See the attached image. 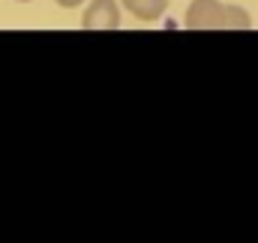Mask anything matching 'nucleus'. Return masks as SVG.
Masks as SVG:
<instances>
[{
  "label": "nucleus",
  "mask_w": 258,
  "mask_h": 243,
  "mask_svg": "<svg viewBox=\"0 0 258 243\" xmlns=\"http://www.w3.org/2000/svg\"><path fill=\"white\" fill-rule=\"evenodd\" d=\"M183 24L189 30H249L252 18L243 6L222 0H192Z\"/></svg>",
  "instance_id": "nucleus-1"
},
{
  "label": "nucleus",
  "mask_w": 258,
  "mask_h": 243,
  "mask_svg": "<svg viewBox=\"0 0 258 243\" xmlns=\"http://www.w3.org/2000/svg\"><path fill=\"white\" fill-rule=\"evenodd\" d=\"M84 30H120V6L117 0H90L81 15Z\"/></svg>",
  "instance_id": "nucleus-2"
},
{
  "label": "nucleus",
  "mask_w": 258,
  "mask_h": 243,
  "mask_svg": "<svg viewBox=\"0 0 258 243\" xmlns=\"http://www.w3.org/2000/svg\"><path fill=\"white\" fill-rule=\"evenodd\" d=\"M120 6L138 21H156L165 15L168 0H120Z\"/></svg>",
  "instance_id": "nucleus-3"
},
{
  "label": "nucleus",
  "mask_w": 258,
  "mask_h": 243,
  "mask_svg": "<svg viewBox=\"0 0 258 243\" xmlns=\"http://www.w3.org/2000/svg\"><path fill=\"white\" fill-rule=\"evenodd\" d=\"M57 6H63V9H75V6H81L84 0H54Z\"/></svg>",
  "instance_id": "nucleus-4"
},
{
  "label": "nucleus",
  "mask_w": 258,
  "mask_h": 243,
  "mask_svg": "<svg viewBox=\"0 0 258 243\" xmlns=\"http://www.w3.org/2000/svg\"><path fill=\"white\" fill-rule=\"evenodd\" d=\"M18 3H30V0H18Z\"/></svg>",
  "instance_id": "nucleus-5"
}]
</instances>
